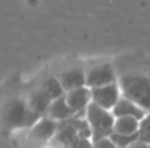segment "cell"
I'll list each match as a JSON object with an SVG mask.
<instances>
[{
    "label": "cell",
    "mask_w": 150,
    "mask_h": 148,
    "mask_svg": "<svg viewBox=\"0 0 150 148\" xmlns=\"http://www.w3.org/2000/svg\"><path fill=\"white\" fill-rule=\"evenodd\" d=\"M122 97L130 100L146 113H150V77L141 73H128L120 77Z\"/></svg>",
    "instance_id": "1"
},
{
    "label": "cell",
    "mask_w": 150,
    "mask_h": 148,
    "mask_svg": "<svg viewBox=\"0 0 150 148\" xmlns=\"http://www.w3.org/2000/svg\"><path fill=\"white\" fill-rule=\"evenodd\" d=\"M86 119L91 127L92 143L101 140V139H107L113 134L116 118L109 110H105L91 102V105L87 109V113H86Z\"/></svg>",
    "instance_id": "2"
},
{
    "label": "cell",
    "mask_w": 150,
    "mask_h": 148,
    "mask_svg": "<svg viewBox=\"0 0 150 148\" xmlns=\"http://www.w3.org/2000/svg\"><path fill=\"white\" fill-rule=\"evenodd\" d=\"M4 119L9 127H29L34 126L40 119L38 114L33 112L29 106L28 101L20 98H15L7 105L4 113Z\"/></svg>",
    "instance_id": "3"
},
{
    "label": "cell",
    "mask_w": 150,
    "mask_h": 148,
    "mask_svg": "<svg viewBox=\"0 0 150 148\" xmlns=\"http://www.w3.org/2000/svg\"><path fill=\"white\" fill-rule=\"evenodd\" d=\"M116 84V72L109 63H99L86 70V87L90 89Z\"/></svg>",
    "instance_id": "4"
},
{
    "label": "cell",
    "mask_w": 150,
    "mask_h": 148,
    "mask_svg": "<svg viewBox=\"0 0 150 148\" xmlns=\"http://www.w3.org/2000/svg\"><path fill=\"white\" fill-rule=\"evenodd\" d=\"M92 93V102L98 106L103 108L105 110L112 112L113 108L121 98V89L119 84H109V85L99 87V88L91 89Z\"/></svg>",
    "instance_id": "5"
},
{
    "label": "cell",
    "mask_w": 150,
    "mask_h": 148,
    "mask_svg": "<svg viewBox=\"0 0 150 148\" xmlns=\"http://www.w3.org/2000/svg\"><path fill=\"white\" fill-rule=\"evenodd\" d=\"M66 101H67L70 109L73 110L74 117H82L87 113L88 106L92 102V93L88 87L78 88L66 93Z\"/></svg>",
    "instance_id": "6"
},
{
    "label": "cell",
    "mask_w": 150,
    "mask_h": 148,
    "mask_svg": "<svg viewBox=\"0 0 150 148\" xmlns=\"http://www.w3.org/2000/svg\"><path fill=\"white\" fill-rule=\"evenodd\" d=\"M57 77L59 79L66 93L74 91V89L86 87V70L79 64L65 68L63 71H61Z\"/></svg>",
    "instance_id": "7"
},
{
    "label": "cell",
    "mask_w": 150,
    "mask_h": 148,
    "mask_svg": "<svg viewBox=\"0 0 150 148\" xmlns=\"http://www.w3.org/2000/svg\"><path fill=\"white\" fill-rule=\"evenodd\" d=\"M58 125H59V122L52 119V118H41L32 128L30 139L37 144H45L55 136Z\"/></svg>",
    "instance_id": "8"
},
{
    "label": "cell",
    "mask_w": 150,
    "mask_h": 148,
    "mask_svg": "<svg viewBox=\"0 0 150 148\" xmlns=\"http://www.w3.org/2000/svg\"><path fill=\"white\" fill-rule=\"evenodd\" d=\"M54 138L58 143H61L66 148H71L79 139H82L79 136V134H78V131L75 130L73 122H71L70 119L59 122L57 134H55Z\"/></svg>",
    "instance_id": "9"
},
{
    "label": "cell",
    "mask_w": 150,
    "mask_h": 148,
    "mask_svg": "<svg viewBox=\"0 0 150 148\" xmlns=\"http://www.w3.org/2000/svg\"><path fill=\"white\" fill-rule=\"evenodd\" d=\"M52 102H53L52 97H49L41 88H38V87H37L36 89H33L28 97V104H29V106H30V109L33 110L36 114H38L40 117H41V115H46Z\"/></svg>",
    "instance_id": "10"
},
{
    "label": "cell",
    "mask_w": 150,
    "mask_h": 148,
    "mask_svg": "<svg viewBox=\"0 0 150 148\" xmlns=\"http://www.w3.org/2000/svg\"><path fill=\"white\" fill-rule=\"evenodd\" d=\"M112 114L115 115V118H120V117H134L138 121H141L145 117L148 113L145 110H142L140 106L132 102L130 100L121 97L120 101L117 102V105L113 108L112 110Z\"/></svg>",
    "instance_id": "11"
},
{
    "label": "cell",
    "mask_w": 150,
    "mask_h": 148,
    "mask_svg": "<svg viewBox=\"0 0 150 148\" xmlns=\"http://www.w3.org/2000/svg\"><path fill=\"white\" fill-rule=\"evenodd\" d=\"M47 118H52V119L57 121V122H62V121H67L70 118L74 117L73 110L70 109L67 101H66V94L63 97L54 100L50 105L49 110L46 113Z\"/></svg>",
    "instance_id": "12"
},
{
    "label": "cell",
    "mask_w": 150,
    "mask_h": 148,
    "mask_svg": "<svg viewBox=\"0 0 150 148\" xmlns=\"http://www.w3.org/2000/svg\"><path fill=\"white\" fill-rule=\"evenodd\" d=\"M140 130V121L134 117H120L115 121V134L120 135H137Z\"/></svg>",
    "instance_id": "13"
},
{
    "label": "cell",
    "mask_w": 150,
    "mask_h": 148,
    "mask_svg": "<svg viewBox=\"0 0 150 148\" xmlns=\"http://www.w3.org/2000/svg\"><path fill=\"white\" fill-rule=\"evenodd\" d=\"M38 88H41L47 96L52 97L53 101L59 98V97H63L66 92L63 89L62 84H61L59 79L55 77V76H46V77H44L41 84L38 85Z\"/></svg>",
    "instance_id": "14"
},
{
    "label": "cell",
    "mask_w": 150,
    "mask_h": 148,
    "mask_svg": "<svg viewBox=\"0 0 150 148\" xmlns=\"http://www.w3.org/2000/svg\"><path fill=\"white\" fill-rule=\"evenodd\" d=\"M111 140L115 143V146L117 148H130L138 140V134L137 135H132V136H128V135H120V134H112L111 136Z\"/></svg>",
    "instance_id": "15"
},
{
    "label": "cell",
    "mask_w": 150,
    "mask_h": 148,
    "mask_svg": "<svg viewBox=\"0 0 150 148\" xmlns=\"http://www.w3.org/2000/svg\"><path fill=\"white\" fill-rule=\"evenodd\" d=\"M138 140L150 146V113H148V114L140 121Z\"/></svg>",
    "instance_id": "16"
},
{
    "label": "cell",
    "mask_w": 150,
    "mask_h": 148,
    "mask_svg": "<svg viewBox=\"0 0 150 148\" xmlns=\"http://www.w3.org/2000/svg\"><path fill=\"white\" fill-rule=\"evenodd\" d=\"M93 148H117V147L111 140V138H107V139H101L99 142H95L93 143Z\"/></svg>",
    "instance_id": "17"
},
{
    "label": "cell",
    "mask_w": 150,
    "mask_h": 148,
    "mask_svg": "<svg viewBox=\"0 0 150 148\" xmlns=\"http://www.w3.org/2000/svg\"><path fill=\"white\" fill-rule=\"evenodd\" d=\"M130 148H150V146H149V144H146V143H142V142L137 140Z\"/></svg>",
    "instance_id": "18"
}]
</instances>
